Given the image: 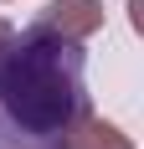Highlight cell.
I'll return each instance as SVG.
<instances>
[{"label":"cell","instance_id":"1","mask_svg":"<svg viewBox=\"0 0 144 149\" xmlns=\"http://www.w3.org/2000/svg\"><path fill=\"white\" fill-rule=\"evenodd\" d=\"M87 108V52L77 41L26 26L0 46V118L15 134L10 149H57Z\"/></svg>","mask_w":144,"mask_h":149},{"label":"cell","instance_id":"2","mask_svg":"<svg viewBox=\"0 0 144 149\" xmlns=\"http://www.w3.org/2000/svg\"><path fill=\"white\" fill-rule=\"evenodd\" d=\"M31 26L52 31V36H62V41L87 46L103 26H108V10H103V0H46L41 15H36Z\"/></svg>","mask_w":144,"mask_h":149},{"label":"cell","instance_id":"3","mask_svg":"<svg viewBox=\"0 0 144 149\" xmlns=\"http://www.w3.org/2000/svg\"><path fill=\"white\" fill-rule=\"evenodd\" d=\"M57 149H134V139L124 134L113 118H103V113H93V108H87L82 118L62 134V144H57Z\"/></svg>","mask_w":144,"mask_h":149},{"label":"cell","instance_id":"4","mask_svg":"<svg viewBox=\"0 0 144 149\" xmlns=\"http://www.w3.org/2000/svg\"><path fill=\"white\" fill-rule=\"evenodd\" d=\"M129 21H134V31L144 36V0H129Z\"/></svg>","mask_w":144,"mask_h":149},{"label":"cell","instance_id":"5","mask_svg":"<svg viewBox=\"0 0 144 149\" xmlns=\"http://www.w3.org/2000/svg\"><path fill=\"white\" fill-rule=\"evenodd\" d=\"M10 36H15V21H5V15H0V46L10 41Z\"/></svg>","mask_w":144,"mask_h":149},{"label":"cell","instance_id":"6","mask_svg":"<svg viewBox=\"0 0 144 149\" xmlns=\"http://www.w3.org/2000/svg\"><path fill=\"white\" fill-rule=\"evenodd\" d=\"M0 5H21V0H0Z\"/></svg>","mask_w":144,"mask_h":149}]
</instances>
